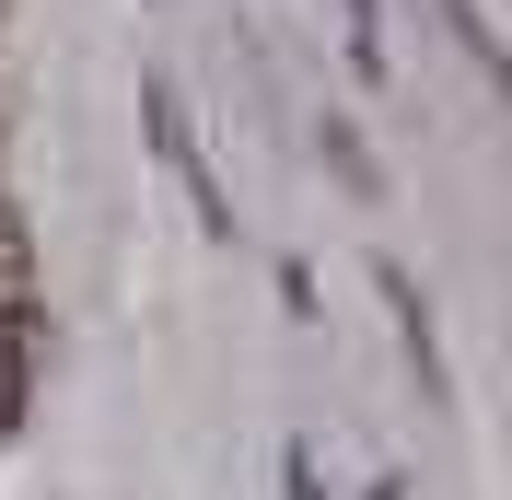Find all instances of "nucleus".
<instances>
[{"mask_svg": "<svg viewBox=\"0 0 512 500\" xmlns=\"http://www.w3.org/2000/svg\"><path fill=\"white\" fill-rule=\"evenodd\" d=\"M140 105H152V152H163V163H175V187H187V198H198V221H210V233H233V198H222V187H210V163H198V128H187V105L163 94V82H152V94H140Z\"/></svg>", "mask_w": 512, "mask_h": 500, "instance_id": "obj_1", "label": "nucleus"}, {"mask_svg": "<svg viewBox=\"0 0 512 500\" xmlns=\"http://www.w3.org/2000/svg\"><path fill=\"white\" fill-rule=\"evenodd\" d=\"M384 303H396V326H408L419 396H443V338H431V303H419V280H408V268H384Z\"/></svg>", "mask_w": 512, "mask_h": 500, "instance_id": "obj_2", "label": "nucleus"}, {"mask_svg": "<svg viewBox=\"0 0 512 500\" xmlns=\"http://www.w3.org/2000/svg\"><path fill=\"white\" fill-rule=\"evenodd\" d=\"M24 268H35V233H24L12 198H0V291H24Z\"/></svg>", "mask_w": 512, "mask_h": 500, "instance_id": "obj_3", "label": "nucleus"}]
</instances>
